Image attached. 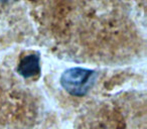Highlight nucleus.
I'll return each instance as SVG.
<instances>
[{
	"label": "nucleus",
	"mask_w": 147,
	"mask_h": 129,
	"mask_svg": "<svg viewBox=\"0 0 147 129\" xmlns=\"http://www.w3.org/2000/svg\"><path fill=\"white\" fill-rule=\"evenodd\" d=\"M97 73L93 70L75 67L65 70L59 78L61 88L73 97H84L96 83Z\"/></svg>",
	"instance_id": "obj_1"
},
{
	"label": "nucleus",
	"mask_w": 147,
	"mask_h": 129,
	"mask_svg": "<svg viewBox=\"0 0 147 129\" xmlns=\"http://www.w3.org/2000/svg\"><path fill=\"white\" fill-rule=\"evenodd\" d=\"M18 75L24 79H30L38 76L41 72L40 57L38 53H33L22 57L17 65Z\"/></svg>",
	"instance_id": "obj_2"
},
{
	"label": "nucleus",
	"mask_w": 147,
	"mask_h": 129,
	"mask_svg": "<svg viewBox=\"0 0 147 129\" xmlns=\"http://www.w3.org/2000/svg\"><path fill=\"white\" fill-rule=\"evenodd\" d=\"M94 129H109V128H107L106 126H100V127H96Z\"/></svg>",
	"instance_id": "obj_3"
}]
</instances>
